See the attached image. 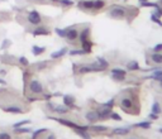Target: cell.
<instances>
[{
    "instance_id": "cell-1",
    "label": "cell",
    "mask_w": 162,
    "mask_h": 139,
    "mask_svg": "<svg viewBox=\"0 0 162 139\" xmlns=\"http://www.w3.org/2000/svg\"><path fill=\"white\" fill-rule=\"evenodd\" d=\"M0 109L11 114H23L27 110L25 104L18 94L7 88H0Z\"/></svg>"
},
{
    "instance_id": "cell-2",
    "label": "cell",
    "mask_w": 162,
    "mask_h": 139,
    "mask_svg": "<svg viewBox=\"0 0 162 139\" xmlns=\"http://www.w3.org/2000/svg\"><path fill=\"white\" fill-rule=\"evenodd\" d=\"M118 105L124 113L128 114H139V100L137 94H134L132 90H124L118 95Z\"/></svg>"
},
{
    "instance_id": "cell-3",
    "label": "cell",
    "mask_w": 162,
    "mask_h": 139,
    "mask_svg": "<svg viewBox=\"0 0 162 139\" xmlns=\"http://www.w3.org/2000/svg\"><path fill=\"white\" fill-rule=\"evenodd\" d=\"M108 15L113 19H124L128 15V9L122 5H111L108 10Z\"/></svg>"
},
{
    "instance_id": "cell-4",
    "label": "cell",
    "mask_w": 162,
    "mask_h": 139,
    "mask_svg": "<svg viewBox=\"0 0 162 139\" xmlns=\"http://www.w3.org/2000/svg\"><path fill=\"white\" fill-rule=\"evenodd\" d=\"M49 119H52V120H55V122L62 124V125H65V126H70V128L75 129V130H87V129H89V126L77 125V124H75L73 122H70V120L62 119V118H53V116H49Z\"/></svg>"
},
{
    "instance_id": "cell-5",
    "label": "cell",
    "mask_w": 162,
    "mask_h": 139,
    "mask_svg": "<svg viewBox=\"0 0 162 139\" xmlns=\"http://www.w3.org/2000/svg\"><path fill=\"white\" fill-rule=\"evenodd\" d=\"M28 91L32 95H41L43 94V85L38 80H32L28 84Z\"/></svg>"
},
{
    "instance_id": "cell-6",
    "label": "cell",
    "mask_w": 162,
    "mask_h": 139,
    "mask_svg": "<svg viewBox=\"0 0 162 139\" xmlns=\"http://www.w3.org/2000/svg\"><path fill=\"white\" fill-rule=\"evenodd\" d=\"M27 20H28L29 24L37 27V25H41V23H42L43 18H42V15H41V14L38 13L37 10H32V11H29V13H28Z\"/></svg>"
},
{
    "instance_id": "cell-7",
    "label": "cell",
    "mask_w": 162,
    "mask_h": 139,
    "mask_svg": "<svg viewBox=\"0 0 162 139\" xmlns=\"http://www.w3.org/2000/svg\"><path fill=\"white\" fill-rule=\"evenodd\" d=\"M66 38L69 42H75L76 39H79V31L75 29L73 27H70V28H66Z\"/></svg>"
},
{
    "instance_id": "cell-8",
    "label": "cell",
    "mask_w": 162,
    "mask_h": 139,
    "mask_svg": "<svg viewBox=\"0 0 162 139\" xmlns=\"http://www.w3.org/2000/svg\"><path fill=\"white\" fill-rule=\"evenodd\" d=\"M77 7L82 10H94V0H81L77 3Z\"/></svg>"
},
{
    "instance_id": "cell-9",
    "label": "cell",
    "mask_w": 162,
    "mask_h": 139,
    "mask_svg": "<svg viewBox=\"0 0 162 139\" xmlns=\"http://www.w3.org/2000/svg\"><path fill=\"white\" fill-rule=\"evenodd\" d=\"M98 114H99V119H108L111 114V109L110 108H107V106H100L98 109Z\"/></svg>"
},
{
    "instance_id": "cell-10",
    "label": "cell",
    "mask_w": 162,
    "mask_h": 139,
    "mask_svg": "<svg viewBox=\"0 0 162 139\" xmlns=\"http://www.w3.org/2000/svg\"><path fill=\"white\" fill-rule=\"evenodd\" d=\"M49 33H51L49 29L43 25H37V28L32 31V34L33 35H48Z\"/></svg>"
},
{
    "instance_id": "cell-11",
    "label": "cell",
    "mask_w": 162,
    "mask_h": 139,
    "mask_svg": "<svg viewBox=\"0 0 162 139\" xmlns=\"http://www.w3.org/2000/svg\"><path fill=\"white\" fill-rule=\"evenodd\" d=\"M85 119H86L89 123H95V122H98V120H99V114H98V111H95V110L87 111L86 115H85Z\"/></svg>"
},
{
    "instance_id": "cell-12",
    "label": "cell",
    "mask_w": 162,
    "mask_h": 139,
    "mask_svg": "<svg viewBox=\"0 0 162 139\" xmlns=\"http://www.w3.org/2000/svg\"><path fill=\"white\" fill-rule=\"evenodd\" d=\"M63 102H65V105H66L69 109H76V108H77V106L75 105V97L71 96V95L63 96Z\"/></svg>"
},
{
    "instance_id": "cell-13",
    "label": "cell",
    "mask_w": 162,
    "mask_h": 139,
    "mask_svg": "<svg viewBox=\"0 0 162 139\" xmlns=\"http://www.w3.org/2000/svg\"><path fill=\"white\" fill-rule=\"evenodd\" d=\"M131 130H132L131 126H123V128H115V129H113V134L122 135V137H124V135H128L129 133H131Z\"/></svg>"
},
{
    "instance_id": "cell-14",
    "label": "cell",
    "mask_w": 162,
    "mask_h": 139,
    "mask_svg": "<svg viewBox=\"0 0 162 139\" xmlns=\"http://www.w3.org/2000/svg\"><path fill=\"white\" fill-rule=\"evenodd\" d=\"M149 61L155 65H162V53L161 52H153L149 56Z\"/></svg>"
},
{
    "instance_id": "cell-15",
    "label": "cell",
    "mask_w": 162,
    "mask_h": 139,
    "mask_svg": "<svg viewBox=\"0 0 162 139\" xmlns=\"http://www.w3.org/2000/svg\"><path fill=\"white\" fill-rule=\"evenodd\" d=\"M79 39L80 42H86V41L90 39V28H84L82 31L79 33Z\"/></svg>"
},
{
    "instance_id": "cell-16",
    "label": "cell",
    "mask_w": 162,
    "mask_h": 139,
    "mask_svg": "<svg viewBox=\"0 0 162 139\" xmlns=\"http://www.w3.org/2000/svg\"><path fill=\"white\" fill-rule=\"evenodd\" d=\"M67 51H69V49H67V47H65V48L60 49V51H56V52H53V53L51 55V58H52V60H57V58H61L62 56L66 55Z\"/></svg>"
},
{
    "instance_id": "cell-17",
    "label": "cell",
    "mask_w": 162,
    "mask_h": 139,
    "mask_svg": "<svg viewBox=\"0 0 162 139\" xmlns=\"http://www.w3.org/2000/svg\"><path fill=\"white\" fill-rule=\"evenodd\" d=\"M127 70L132 71V72L138 71V70H139V63H138L137 61H129L128 63H127Z\"/></svg>"
},
{
    "instance_id": "cell-18",
    "label": "cell",
    "mask_w": 162,
    "mask_h": 139,
    "mask_svg": "<svg viewBox=\"0 0 162 139\" xmlns=\"http://www.w3.org/2000/svg\"><path fill=\"white\" fill-rule=\"evenodd\" d=\"M90 129L95 133H105V132H109V126H105V125H93L90 126Z\"/></svg>"
},
{
    "instance_id": "cell-19",
    "label": "cell",
    "mask_w": 162,
    "mask_h": 139,
    "mask_svg": "<svg viewBox=\"0 0 162 139\" xmlns=\"http://www.w3.org/2000/svg\"><path fill=\"white\" fill-rule=\"evenodd\" d=\"M69 110L70 109L66 105H55V109H53L55 113H58V114H67Z\"/></svg>"
},
{
    "instance_id": "cell-20",
    "label": "cell",
    "mask_w": 162,
    "mask_h": 139,
    "mask_svg": "<svg viewBox=\"0 0 162 139\" xmlns=\"http://www.w3.org/2000/svg\"><path fill=\"white\" fill-rule=\"evenodd\" d=\"M45 51H46V47H38V46H33V47H32V53H33L34 56L42 55Z\"/></svg>"
},
{
    "instance_id": "cell-21",
    "label": "cell",
    "mask_w": 162,
    "mask_h": 139,
    "mask_svg": "<svg viewBox=\"0 0 162 139\" xmlns=\"http://www.w3.org/2000/svg\"><path fill=\"white\" fill-rule=\"evenodd\" d=\"M103 8H105L104 0H94V10H101Z\"/></svg>"
},
{
    "instance_id": "cell-22",
    "label": "cell",
    "mask_w": 162,
    "mask_h": 139,
    "mask_svg": "<svg viewBox=\"0 0 162 139\" xmlns=\"http://www.w3.org/2000/svg\"><path fill=\"white\" fill-rule=\"evenodd\" d=\"M81 47H82V49H84L86 53H90L91 52V48H93V43H91L90 39H89V41H86V42H82L81 43Z\"/></svg>"
},
{
    "instance_id": "cell-23",
    "label": "cell",
    "mask_w": 162,
    "mask_h": 139,
    "mask_svg": "<svg viewBox=\"0 0 162 139\" xmlns=\"http://www.w3.org/2000/svg\"><path fill=\"white\" fill-rule=\"evenodd\" d=\"M134 128H141V129H149L151 128V122H141L134 124Z\"/></svg>"
},
{
    "instance_id": "cell-24",
    "label": "cell",
    "mask_w": 162,
    "mask_h": 139,
    "mask_svg": "<svg viewBox=\"0 0 162 139\" xmlns=\"http://www.w3.org/2000/svg\"><path fill=\"white\" fill-rule=\"evenodd\" d=\"M0 139H14V135L7 130H0Z\"/></svg>"
},
{
    "instance_id": "cell-25",
    "label": "cell",
    "mask_w": 162,
    "mask_h": 139,
    "mask_svg": "<svg viewBox=\"0 0 162 139\" xmlns=\"http://www.w3.org/2000/svg\"><path fill=\"white\" fill-rule=\"evenodd\" d=\"M161 105H160V102H155V104L152 105V113H155V114H157V115H160L161 114Z\"/></svg>"
},
{
    "instance_id": "cell-26",
    "label": "cell",
    "mask_w": 162,
    "mask_h": 139,
    "mask_svg": "<svg viewBox=\"0 0 162 139\" xmlns=\"http://www.w3.org/2000/svg\"><path fill=\"white\" fill-rule=\"evenodd\" d=\"M75 132H76V134L80 135L82 139H91L90 134L89 133H86V130H75Z\"/></svg>"
},
{
    "instance_id": "cell-27",
    "label": "cell",
    "mask_w": 162,
    "mask_h": 139,
    "mask_svg": "<svg viewBox=\"0 0 162 139\" xmlns=\"http://www.w3.org/2000/svg\"><path fill=\"white\" fill-rule=\"evenodd\" d=\"M141 7H143V8H146V7H148V8H157L158 7V4L157 3H151V1H144V3H141Z\"/></svg>"
},
{
    "instance_id": "cell-28",
    "label": "cell",
    "mask_w": 162,
    "mask_h": 139,
    "mask_svg": "<svg viewBox=\"0 0 162 139\" xmlns=\"http://www.w3.org/2000/svg\"><path fill=\"white\" fill-rule=\"evenodd\" d=\"M111 75H122V76H125L127 72L122 69H113L111 70Z\"/></svg>"
},
{
    "instance_id": "cell-29",
    "label": "cell",
    "mask_w": 162,
    "mask_h": 139,
    "mask_svg": "<svg viewBox=\"0 0 162 139\" xmlns=\"http://www.w3.org/2000/svg\"><path fill=\"white\" fill-rule=\"evenodd\" d=\"M70 55H71V56H76V55L80 56V55H87V53L85 52L84 49H73V51L70 52Z\"/></svg>"
},
{
    "instance_id": "cell-30",
    "label": "cell",
    "mask_w": 162,
    "mask_h": 139,
    "mask_svg": "<svg viewBox=\"0 0 162 139\" xmlns=\"http://www.w3.org/2000/svg\"><path fill=\"white\" fill-rule=\"evenodd\" d=\"M149 78H153V80H158L160 77H162V71L160 70V71H156L155 73H152L151 76H148Z\"/></svg>"
},
{
    "instance_id": "cell-31",
    "label": "cell",
    "mask_w": 162,
    "mask_h": 139,
    "mask_svg": "<svg viewBox=\"0 0 162 139\" xmlns=\"http://www.w3.org/2000/svg\"><path fill=\"white\" fill-rule=\"evenodd\" d=\"M96 62H98V63L100 65V66H103V67H105V69H107V67L109 66V63L107 61L104 60V58L103 57H98V60H96Z\"/></svg>"
},
{
    "instance_id": "cell-32",
    "label": "cell",
    "mask_w": 162,
    "mask_h": 139,
    "mask_svg": "<svg viewBox=\"0 0 162 139\" xmlns=\"http://www.w3.org/2000/svg\"><path fill=\"white\" fill-rule=\"evenodd\" d=\"M14 130H15V133L22 134V133H29V132H32V129L31 128H14Z\"/></svg>"
},
{
    "instance_id": "cell-33",
    "label": "cell",
    "mask_w": 162,
    "mask_h": 139,
    "mask_svg": "<svg viewBox=\"0 0 162 139\" xmlns=\"http://www.w3.org/2000/svg\"><path fill=\"white\" fill-rule=\"evenodd\" d=\"M58 3H60V4H62V5H65V7H72V5H73L72 0H58Z\"/></svg>"
},
{
    "instance_id": "cell-34",
    "label": "cell",
    "mask_w": 162,
    "mask_h": 139,
    "mask_svg": "<svg viewBox=\"0 0 162 139\" xmlns=\"http://www.w3.org/2000/svg\"><path fill=\"white\" fill-rule=\"evenodd\" d=\"M55 32L57 33L60 37H62V38H65L66 37V29H60V28H56L55 29Z\"/></svg>"
},
{
    "instance_id": "cell-35",
    "label": "cell",
    "mask_w": 162,
    "mask_h": 139,
    "mask_svg": "<svg viewBox=\"0 0 162 139\" xmlns=\"http://www.w3.org/2000/svg\"><path fill=\"white\" fill-rule=\"evenodd\" d=\"M151 20H152L153 23H156V24H158L160 27H162V22H161V19L158 17H156V15H153V14H152V15H151Z\"/></svg>"
},
{
    "instance_id": "cell-36",
    "label": "cell",
    "mask_w": 162,
    "mask_h": 139,
    "mask_svg": "<svg viewBox=\"0 0 162 139\" xmlns=\"http://www.w3.org/2000/svg\"><path fill=\"white\" fill-rule=\"evenodd\" d=\"M29 123H31L29 120H22V122H18V123L14 124L13 128H20L22 125H25V124H29Z\"/></svg>"
},
{
    "instance_id": "cell-37",
    "label": "cell",
    "mask_w": 162,
    "mask_h": 139,
    "mask_svg": "<svg viewBox=\"0 0 162 139\" xmlns=\"http://www.w3.org/2000/svg\"><path fill=\"white\" fill-rule=\"evenodd\" d=\"M47 65H48L47 62H39V63H36L34 66H36L37 70H43V69H46L47 67Z\"/></svg>"
},
{
    "instance_id": "cell-38",
    "label": "cell",
    "mask_w": 162,
    "mask_h": 139,
    "mask_svg": "<svg viewBox=\"0 0 162 139\" xmlns=\"http://www.w3.org/2000/svg\"><path fill=\"white\" fill-rule=\"evenodd\" d=\"M115 105V99H110L108 102H105V104H103V106H107V108H113V106Z\"/></svg>"
},
{
    "instance_id": "cell-39",
    "label": "cell",
    "mask_w": 162,
    "mask_h": 139,
    "mask_svg": "<svg viewBox=\"0 0 162 139\" xmlns=\"http://www.w3.org/2000/svg\"><path fill=\"white\" fill-rule=\"evenodd\" d=\"M19 63L22 65V66H28V65H29V61H28L25 57H23V56H22V57H19Z\"/></svg>"
},
{
    "instance_id": "cell-40",
    "label": "cell",
    "mask_w": 162,
    "mask_h": 139,
    "mask_svg": "<svg viewBox=\"0 0 162 139\" xmlns=\"http://www.w3.org/2000/svg\"><path fill=\"white\" fill-rule=\"evenodd\" d=\"M47 129H39V130H37V132H34V134H33V137H32V139H37L38 137H39L41 134H42L43 132H46Z\"/></svg>"
},
{
    "instance_id": "cell-41",
    "label": "cell",
    "mask_w": 162,
    "mask_h": 139,
    "mask_svg": "<svg viewBox=\"0 0 162 139\" xmlns=\"http://www.w3.org/2000/svg\"><path fill=\"white\" fill-rule=\"evenodd\" d=\"M109 118H111L113 120H118V122H120V120H122L120 115H119V114H117V113H111V114H110V116H109Z\"/></svg>"
},
{
    "instance_id": "cell-42",
    "label": "cell",
    "mask_w": 162,
    "mask_h": 139,
    "mask_svg": "<svg viewBox=\"0 0 162 139\" xmlns=\"http://www.w3.org/2000/svg\"><path fill=\"white\" fill-rule=\"evenodd\" d=\"M111 77L117 81H124L125 80V76H122V75H111Z\"/></svg>"
},
{
    "instance_id": "cell-43",
    "label": "cell",
    "mask_w": 162,
    "mask_h": 139,
    "mask_svg": "<svg viewBox=\"0 0 162 139\" xmlns=\"http://www.w3.org/2000/svg\"><path fill=\"white\" fill-rule=\"evenodd\" d=\"M161 51H162V43L156 44V46L153 47V52H161Z\"/></svg>"
},
{
    "instance_id": "cell-44",
    "label": "cell",
    "mask_w": 162,
    "mask_h": 139,
    "mask_svg": "<svg viewBox=\"0 0 162 139\" xmlns=\"http://www.w3.org/2000/svg\"><path fill=\"white\" fill-rule=\"evenodd\" d=\"M148 118H149L151 120H157V119H158V115L155 114V113H151V114L148 115Z\"/></svg>"
},
{
    "instance_id": "cell-45",
    "label": "cell",
    "mask_w": 162,
    "mask_h": 139,
    "mask_svg": "<svg viewBox=\"0 0 162 139\" xmlns=\"http://www.w3.org/2000/svg\"><path fill=\"white\" fill-rule=\"evenodd\" d=\"M47 109H48V110H51V111H53L55 105L52 104V102H47Z\"/></svg>"
},
{
    "instance_id": "cell-46",
    "label": "cell",
    "mask_w": 162,
    "mask_h": 139,
    "mask_svg": "<svg viewBox=\"0 0 162 139\" xmlns=\"http://www.w3.org/2000/svg\"><path fill=\"white\" fill-rule=\"evenodd\" d=\"M157 81H158V87H160V90H162V77H160Z\"/></svg>"
},
{
    "instance_id": "cell-47",
    "label": "cell",
    "mask_w": 162,
    "mask_h": 139,
    "mask_svg": "<svg viewBox=\"0 0 162 139\" xmlns=\"http://www.w3.org/2000/svg\"><path fill=\"white\" fill-rule=\"evenodd\" d=\"M125 139H143V138L137 137V135H133V137H129V138H125Z\"/></svg>"
},
{
    "instance_id": "cell-48",
    "label": "cell",
    "mask_w": 162,
    "mask_h": 139,
    "mask_svg": "<svg viewBox=\"0 0 162 139\" xmlns=\"http://www.w3.org/2000/svg\"><path fill=\"white\" fill-rule=\"evenodd\" d=\"M158 4H160L161 7H162V0H158Z\"/></svg>"
},
{
    "instance_id": "cell-49",
    "label": "cell",
    "mask_w": 162,
    "mask_h": 139,
    "mask_svg": "<svg viewBox=\"0 0 162 139\" xmlns=\"http://www.w3.org/2000/svg\"><path fill=\"white\" fill-rule=\"evenodd\" d=\"M49 1H53V3H58V0H49Z\"/></svg>"
},
{
    "instance_id": "cell-50",
    "label": "cell",
    "mask_w": 162,
    "mask_h": 139,
    "mask_svg": "<svg viewBox=\"0 0 162 139\" xmlns=\"http://www.w3.org/2000/svg\"><path fill=\"white\" fill-rule=\"evenodd\" d=\"M158 132H160L161 134H162V128H160V129H158Z\"/></svg>"
},
{
    "instance_id": "cell-51",
    "label": "cell",
    "mask_w": 162,
    "mask_h": 139,
    "mask_svg": "<svg viewBox=\"0 0 162 139\" xmlns=\"http://www.w3.org/2000/svg\"><path fill=\"white\" fill-rule=\"evenodd\" d=\"M139 1H141V3H144V1H147V0H139Z\"/></svg>"
},
{
    "instance_id": "cell-52",
    "label": "cell",
    "mask_w": 162,
    "mask_h": 139,
    "mask_svg": "<svg viewBox=\"0 0 162 139\" xmlns=\"http://www.w3.org/2000/svg\"><path fill=\"white\" fill-rule=\"evenodd\" d=\"M0 84H4V81H3V80H0Z\"/></svg>"
}]
</instances>
